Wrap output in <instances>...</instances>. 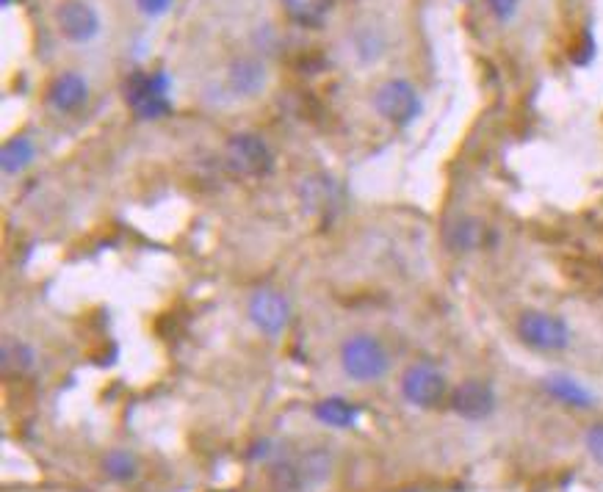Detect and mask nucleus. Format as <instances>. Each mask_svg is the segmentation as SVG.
<instances>
[{
  "instance_id": "obj_1",
  "label": "nucleus",
  "mask_w": 603,
  "mask_h": 492,
  "mask_svg": "<svg viewBox=\"0 0 603 492\" xmlns=\"http://www.w3.org/2000/svg\"><path fill=\"white\" fill-rule=\"evenodd\" d=\"M391 357L374 335H352L340 346V368L355 382H377L387 374Z\"/></svg>"
},
{
  "instance_id": "obj_14",
  "label": "nucleus",
  "mask_w": 603,
  "mask_h": 492,
  "mask_svg": "<svg viewBox=\"0 0 603 492\" xmlns=\"http://www.w3.org/2000/svg\"><path fill=\"white\" fill-rule=\"evenodd\" d=\"M36 362V354L23 340H4V352H0V368L4 376H26Z\"/></svg>"
},
{
  "instance_id": "obj_7",
  "label": "nucleus",
  "mask_w": 603,
  "mask_h": 492,
  "mask_svg": "<svg viewBox=\"0 0 603 492\" xmlns=\"http://www.w3.org/2000/svg\"><path fill=\"white\" fill-rule=\"evenodd\" d=\"M247 313L252 324L266 335H279L291 324V302L274 288L255 291L247 305Z\"/></svg>"
},
{
  "instance_id": "obj_2",
  "label": "nucleus",
  "mask_w": 603,
  "mask_h": 492,
  "mask_svg": "<svg viewBox=\"0 0 603 492\" xmlns=\"http://www.w3.org/2000/svg\"><path fill=\"white\" fill-rule=\"evenodd\" d=\"M515 329L523 344L537 352H565L573 337L568 321L546 310H523Z\"/></svg>"
},
{
  "instance_id": "obj_10",
  "label": "nucleus",
  "mask_w": 603,
  "mask_h": 492,
  "mask_svg": "<svg viewBox=\"0 0 603 492\" xmlns=\"http://www.w3.org/2000/svg\"><path fill=\"white\" fill-rule=\"evenodd\" d=\"M86 97H89V87H86V80L78 75V72H64L58 75L50 89H48V100L56 111L61 114H70V111H78L80 105L86 102Z\"/></svg>"
},
{
  "instance_id": "obj_22",
  "label": "nucleus",
  "mask_w": 603,
  "mask_h": 492,
  "mask_svg": "<svg viewBox=\"0 0 603 492\" xmlns=\"http://www.w3.org/2000/svg\"><path fill=\"white\" fill-rule=\"evenodd\" d=\"M136 6L147 17H161L172 9V0H136Z\"/></svg>"
},
{
  "instance_id": "obj_6",
  "label": "nucleus",
  "mask_w": 603,
  "mask_h": 492,
  "mask_svg": "<svg viewBox=\"0 0 603 492\" xmlns=\"http://www.w3.org/2000/svg\"><path fill=\"white\" fill-rule=\"evenodd\" d=\"M446 376L432 362H413L401 376V396L413 406L432 410L446 398Z\"/></svg>"
},
{
  "instance_id": "obj_19",
  "label": "nucleus",
  "mask_w": 603,
  "mask_h": 492,
  "mask_svg": "<svg viewBox=\"0 0 603 492\" xmlns=\"http://www.w3.org/2000/svg\"><path fill=\"white\" fill-rule=\"evenodd\" d=\"M330 473V457L321 454V451H313L305 457V462H302L299 467V476L302 479H310V481H321Z\"/></svg>"
},
{
  "instance_id": "obj_18",
  "label": "nucleus",
  "mask_w": 603,
  "mask_h": 492,
  "mask_svg": "<svg viewBox=\"0 0 603 492\" xmlns=\"http://www.w3.org/2000/svg\"><path fill=\"white\" fill-rule=\"evenodd\" d=\"M103 470L114 481H131L139 467H136V457H131L127 451H111L103 459Z\"/></svg>"
},
{
  "instance_id": "obj_13",
  "label": "nucleus",
  "mask_w": 603,
  "mask_h": 492,
  "mask_svg": "<svg viewBox=\"0 0 603 492\" xmlns=\"http://www.w3.org/2000/svg\"><path fill=\"white\" fill-rule=\"evenodd\" d=\"M313 415L324 426H332V429H349L357 423V406L340 396H330L316 404Z\"/></svg>"
},
{
  "instance_id": "obj_4",
  "label": "nucleus",
  "mask_w": 603,
  "mask_h": 492,
  "mask_svg": "<svg viewBox=\"0 0 603 492\" xmlns=\"http://www.w3.org/2000/svg\"><path fill=\"white\" fill-rule=\"evenodd\" d=\"M166 89H169V78L164 72H153V75L134 72L131 80H127L125 97L139 119H158L172 111Z\"/></svg>"
},
{
  "instance_id": "obj_12",
  "label": "nucleus",
  "mask_w": 603,
  "mask_h": 492,
  "mask_svg": "<svg viewBox=\"0 0 603 492\" xmlns=\"http://www.w3.org/2000/svg\"><path fill=\"white\" fill-rule=\"evenodd\" d=\"M543 384L556 401H562L568 406H578V410H590L595 401L584 384H578L573 376H565V374H551V376H546Z\"/></svg>"
},
{
  "instance_id": "obj_20",
  "label": "nucleus",
  "mask_w": 603,
  "mask_h": 492,
  "mask_svg": "<svg viewBox=\"0 0 603 492\" xmlns=\"http://www.w3.org/2000/svg\"><path fill=\"white\" fill-rule=\"evenodd\" d=\"M485 4H487L490 14H492L495 19H501V23H507V19H512L515 11H518V4H521V0H485Z\"/></svg>"
},
{
  "instance_id": "obj_8",
  "label": "nucleus",
  "mask_w": 603,
  "mask_h": 492,
  "mask_svg": "<svg viewBox=\"0 0 603 492\" xmlns=\"http://www.w3.org/2000/svg\"><path fill=\"white\" fill-rule=\"evenodd\" d=\"M451 410L465 420H485L495 410V393L487 382L468 379L451 393Z\"/></svg>"
},
{
  "instance_id": "obj_17",
  "label": "nucleus",
  "mask_w": 603,
  "mask_h": 492,
  "mask_svg": "<svg viewBox=\"0 0 603 492\" xmlns=\"http://www.w3.org/2000/svg\"><path fill=\"white\" fill-rule=\"evenodd\" d=\"M446 241H448L451 249H457V252L477 249L485 241V227L477 219H457L454 224L448 227Z\"/></svg>"
},
{
  "instance_id": "obj_23",
  "label": "nucleus",
  "mask_w": 603,
  "mask_h": 492,
  "mask_svg": "<svg viewBox=\"0 0 603 492\" xmlns=\"http://www.w3.org/2000/svg\"><path fill=\"white\" fill-rule=\"evenodd\" d=\"M4 6H11V0H4Z\"/></svg>"
},
{
  "instance_id": "obj_5",
  "label": "nucleus",
  "mask_w": 603,
  "mask_h": 492,
  "mask_svg": "<svg viewBox=\"0 0 603 492\" xmlns=\"http://www.w3.org/2000/svg\"><path fill=\"white\" fill-rule=\"evenodd\" d=\"M374 109L379 111L382 119L404 127V125H410L421 114V97H418V92H416V87L410 80L391 78L377 89Z\"/></svg>"
},
{
  "instance_id": "obj_11",
  "label": "nucleus",
  "mask_w": 603,
  "mask_h": 492,
  "mask_svg": "<svg viewBox=\"0 0 603 492\" xmlns=\"http://www.w3.org/2000/svg\"><path fill=\"white\" fill-rule=\"evenodd\" d=\"M227 83L235 95L252 97L266 87V67L257 58H239L230 64Z\"/></svg>"
},
{
  "instance_id": "obj_21",
  "label": "nucleus",
  "mask_w": 603,
  "mask_h": 492,
  "mask_svg": "<svg viewBox=\"0 0 603 492\" xmlns=\"http://www.w3.org/2000/svg\"><path fill=\"white\" fill-rule=\"evenodd\" d=\"M587 451H590V457L598 462V465H603V423H595V426H590V432H587Z\"/></svg>"
},
{
  "instance_id": "obj_3",
  "label": "nucleus",
  "mask_w": 603,
  "mask_h": 492,
  "mask_svg": "<svg viewBox=\"0 0 603 492\" xmlns=\"http://www.w3.org/2000/svg\"><path fill=\"white\" fill-rule=\"evenodd\" d=\"M225 163L239 178H263L274 169V155L257 133H235L225 147Z\"/></svg>"
},
{
  "instance_id": "obj_24",
  "label": "nucleus",
  "mask_w": 603,
  "mask_h": 492,
  "mask_svg": "<svg viewBox=\"0 0 603 492\" xmlns=\"http://www.w3.org/2000/svg\"><path fill=\"white\" fill-rule=\"evenodd\" d=\"M78 492H89V489H78Z\"/></svg>"
},
{
  "instance_id": "obj_9",
  "label": "nucleus",
  "mask_w": 603,
  "mask_h": 492,
  "mask_svg": "<svg viewBox=\"0 0 603 492\" xmlns=\"http://www.w3.org/2000/svg\"><path fill=\"white\" fill-rule=\"evenodd\" d=\"M56 23H58V31L70 42H89L100 31L97 11L89 4H83V0H67L64 6H58Z\"/></svg>"
},
{
  "instance_id": "obj_16",
  "label": "nucleus",
  "mask_w": 603,
  "mask_h": 492,
  "mask_svg": "<svg viewBox=\"0 0 603 492\" xmlns=\"http://www.w3.org/2000/svg\"><path fill=\"white\" fill-rule=\"evenodd\" d=\"M283 9L299 26L318 28L330 11V0H283Z\"/></svg>"
},
{
  "instance_id": "obj_15",
  "label": "nucleus",
  "mask_w": 603,
  "mask_h": 492,
  "mask_svg": "<svg viewBox=\"0 0 603 492\" xmlns=\"http://www.w3.org/2000/svg\"><path fill=\"white\" fill-rule=\"evenodd\" d=\"M34 141L28 136H14L4 144V153H0V166H4L6 175H19L23 169L34 161Z\"/></svg>"
}]
</instances>
